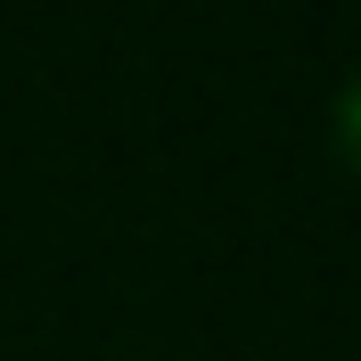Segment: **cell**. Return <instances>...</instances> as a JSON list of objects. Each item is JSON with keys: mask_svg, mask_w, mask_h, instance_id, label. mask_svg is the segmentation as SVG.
<instances>
[{"mask_svg": "<svg viewBox=\"0 0 361 361\" xmlns=\"http://www.w3.org/2000/svg\"><path fill=\"white\" fill-rule=\"evenodd\" d=\"M329 132H337V157H345V173L361 180V66L345 74V90H337V107H329Z\"/></svg>", "mask_w": 361, "mask_h": 361, "instance_id": "6da1fadb", "label": "cell"}]
</instances>
